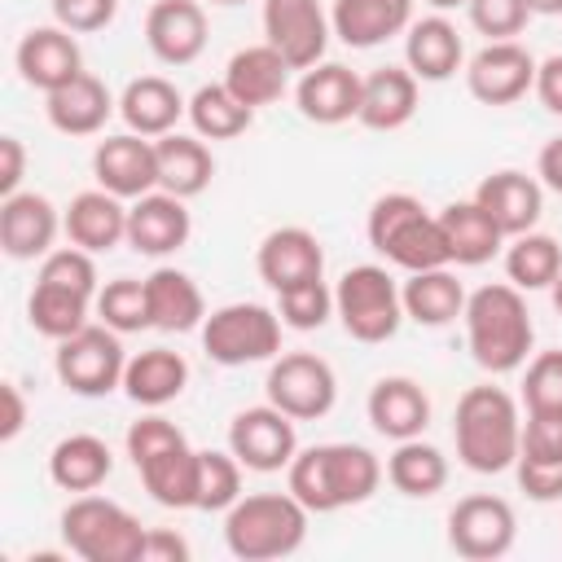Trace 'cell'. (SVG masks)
I'll return each instance as SVG.
<instances>
[{"label":"cell","mask_w":562,"mask_h":562,"mask_svg":"<svg viewBox=\"0 0 562 562\" xmlns=\"http://www.w3.org/2000/svg\"><path fill=\"white\" fill-rule=\"evenodd\" d=\"M386 479V465L364 443H312L299 448L285 465V487L312 509L334 514L347 505H364Z\"/></svg>","instance_id":"6da1fadb"},{"label":"cell","mask_w":562,"mask_h":562,"mask_svg":"<svg viewBox=\"0 0 562 562\" xmlns=\"http://www.w3.org/2000/svg\"><path fill=\"white\" fill-rule=\"evenodd\" d=\"M465 347L474 356L479 369L487 373H514L527 364V351L536 342V325L527 312V299L518 285L496 281V285H479L465 299Z\"/></svg>","instance_id":"7a4b0ae2"},{"label":"cell","mask_w":562,"mask_h":562,"mask_svg":"<svg viewBox=\"0 0 562 562\" xmlns=\"http://www.w3.org/2000/svg\"><path fill=\"white\" fill-rule=\"evenodd\" d=\"M452 439H457V457H461L465 470H474V474L514 470L518 443H522L518 400L501 386H470L457 400Z\"/></svg>","instance_id":"3957f363"},{"label":"cell","mask_w":562,"mask_h":562,"mask_svg":"<svg viewBox=\"0 0 562 562\" xmlns=\"http://www.w3.org/2000/svg\"><path fill=\"white\" fill-rule=\"evenodd\" d=\"M127 457L145 483V492L162 509H193L198 505V448H189L184 430L149 408L140 422L127 426Z\"/></svg>","instance_id":"277c9868"},{"label":"cell","mask_w":562,"mask_h":562,"mask_svg":"<svg viewBox=\"0 0 562 562\" xmlns=\"http://www.w3.org/2000/svg\"><path fill=\"white\" fill-rule=\"evenodd\" d=\"M312 509L285 487V492H241V501L224 514V544L241 562H272L290 558L307 540Z\"/></svg>","instance_id":"5b68a950"},{"label":"cell","mask_w":562,"mask_h":562,"mask_svg":"<svg viewBox=\"0 0 562 562\" xmlns=\"http://www.w3.org/2000/svg\"><path fill=\"white\" fill-rule=\"evenodd\" d=\"M364 233H369V246L404 272H426V268L452 263L439 215H430L422 206V198H413V193H382L369 206Z\"/></svg>","instance_id":"8992f818"},{"label":"cell","mask_w":562,"mask_h":562,"mask_svg":"<svg viewBox=\"0 0 562 562\" xmlns=\"http://www.w3.org/2000/svg\"><path fill=\"white\" fill-rule=\"evenodd\" d=\"M145 531L149 527H140L132 509L97 492H83L61 509V540L83 562H140Z\"/></svg>","instance_id":"52a82bcc"},{"label":"cell","mask_w":562,"mask_h":562,"mask_svg":"<svg viewBox=\"0 0 562 562\" xmlns=\"http://www.w3.org/2000/svg\"><path fill=\"white\" fill-rule=\"evenodd\" d=\"M334 316L342 321L347 338L373 347L400 334L404 325V299L395 277L382 263H356L334 285Z\"/></svg>","instance_id":"ba28073f"},{"label":"cell","mask_w":562,"mask_h":562,"mask_svg":"<svg viewBox=\"0 0 562 562\" xmlns=\"http://www.w3.org/2000/svg\"><path fill=\"white\" fill-rule=\"evenodd\" d=\"M281 312L263 307V303H224L215 312H206L202 321V351L224 364V369H241V364H263L281 356Z\"/></svg>","instance_id":"9c48e42d"},{"label":"cell","mask_w":562,"mask_h":562,"mask_svg":"<svg viewBox=\"0 0 562 562\" xmlns=\"http://www.w3.org/2000/svg\"><path fill=\"white\" fill-rule=\"evenodd\" d=\"M53 369H57V382L83 400L110 395L114 386H123V373H127L123 334L110 325H83L79 334L57 342Z\"/></svg>","instance_id":"30bf717a"},{"label":"cell","mask_w":562,"mask_h":562,"mask_svg":"<svg viewBox=\"0 0 562 562\" xmlns=\"http://www.w3.org/2000/svg\"><path fill=\"white\" fill-rule=\"evenodd\" d=\"M514 540H518V518L505 496L474 492L448 509V549L465 562H496L514 549Z\"/></svg>","instance_id":"8fae6325"},{"label":"cell","mask_w":562,"mask_h":562,"mask_svg":"<svg viewBox=\"0 0 562 562\" xmlns=\"http://www.w3.org/2000/svg\"><path fill=\"white\" fill-rule=\"evenodd\" d=\"M268 404H277L281 413H290L294 422H316L338 404V378L329 369V360L312 356V351H285L268 364Z\"/></svg>","instance_id":"7c38bea8"},{"label":"cell","mask_w":562,"mask_h":562,"mask_svg":"<svg viewBox=\"0 0 562 562\" xmlns=\"http://www.w3.org/2000/svg\"><path fill=\"white\" fill-rule=\"evenodd\" d=\"M228 452L255 470V474H277L294 461L299 452V430H294V417L281 413L277 404H255V408H241L233 422H228Z\"/></svg>","instance_id":"4fadbf2b"},{"label":"cell","mask_w":562,"mask_h":562,"mask_svg":"<svg viewBox=\"0 0 562 562\" xmlns=\"http://www.w3.org/2000/svg\"><path fill=\"white\" fill-rule=\"evenodd\" d=\"M334 22L321 0H263V40L290 61V70H312L325 61Z\"/></svg>","instance_id":"5bb4252c"},{"label":"cell","mask_w":562,"mask_h":562,"mask_svg":"<svg viewBox=\"0 0 562 562\" xmlns=\"http://www.w3.org/2000/svg\"><path fill=\"white\" fill-rule=\"evenodd\" d=\"M536 57L518 40H487L465 61V88L483 105H514L536 88Z\"/></svg>","instance_id":"9a60e30c"},{"label":"cell","mask_w":562,"mask_h":562,"mask_svg":"<svg viewBox=\"0 0 562 562\" xmlns=\"http://www.w3.org/2000/svg\"><path fill=\"white\" fill-rule=\"evenodd\" d=\"M92 180L101 189H110L114 198H123V202H136V198L154 193L158 189V149H154V140L136 136V132H119V136L97 140Z\"/></svg>","instance_id":"2e32d148"},{"label":"cell","mask_w":562,"mask_h":562,"mask_svg":"<svg viewBox=\"0 0 562 562\" xmlns=\"http://www.w3.org/2000/svg\"><path fill=\"white\" fill-rule=\"evenodd\" d=\"M255 272L272 294L303 285V281H316V277H325V246L303 224L272 228L255 250Z\"/></svg>","instance_id":"e0dca14e"},{"label":"cell","mask_w":562,"mask_h":562,"mask_svg":"<svg viewBox=\"0 0 562 562\" xmlns=\"http://www.w3.org/2000/svg\"><path fill=\"white\" fill-rule=\"evenodd\" d=\"M61 215L57 206L35 193V189H18L9 198H0V250L13 259V263H26V259H44L61 233Z\"/></svg>","instance_id":"ac0fdd59"},{"label":"cell","mask_w":562,"mask_h":562,"mask_svg":"<svg viewBox=\"0 0 562 562\" xmlns=\"http://www.w3.org/2000/svg\"><path fill=\"white\" fill-rule=\"evenodd\" d=\"M13 66H18L22 83H31V88H40L48 97L61 83H70L75 75H83V53H79L75 31H66V26L53 22V26H31L18 40Z\"/></svg>","instance_id":"d6986e66"},{"label":"cell","mask_w":562,"mask_h":562,"mask_svg":"<svg viewBox=\"0 0 562 562\" xmlns=\"http://www.w3.org/2000/svg\"><path fill=\"white\" fill-rule=\"evenodd\" d=\"M360 88L364 79L342 61H316L294 83V105L316 127H338L360 114Z\"/></svg>","instance_id":"ffe728a7"},{"label":"cell","mask_w":562,"mask_h":562,"mask_svg":"<svg viewBox=\"0 0 562 562\" xmlns=\"http://www.w3.org/2000/svg\"><path fill=\"white\" fill-rule=\"evenodd\" d=\"M145 44L162 66H193L206 48L202 0H154L145 13Z\"/></svg>","instance_id":"44dd1931"},{"label":"cell","mask_w":562,"mask_h":562,"mask_svg":"<svg viewBox=\"0 0 562 562\" xmlns=\"http://www.w3.org/2000/svg\"><path fill=\"white\" fill-rule=\"evenodd\" d=\"M189 233H193V215H189L184 198H176L167 189H154L127 206V246L136 255H149V259L176 255L189 241Z\"/></svg>","instance_id":"7402d4cb"},{"label":"cell","mask_w":562,"mask_h":562,"mask_svg":"<svg viewBox=\"0 0 562 562\" xmlns=\"http://www.w3.org/2000/svg\"><path fill=\"white\" fill-rule=\"evenodd\" d=\"M474 202L501 224L505 237H518V233H531L540 224V211H544V184L527 171H492L479 180L474 189Z\"/></svg>","instance_id":"603a6c76"},{"label":"cell","mask_w":562,"mask_h":562,"mask_svg":"<svg viewBox=\"0 0 562 562\" xmlns=\"http://www.w3.org/2000/svg\"><path fill=\"white\" fill-rule=\"evenodd\" d=\"M364 413H369V422L382 439H391V443L417 439L430 426V395L422 391V382H413L404 373H386V378L373 382V391L364 400Z\"/></svg>","instance_id":"cb8c5ba5"},{"label":"cell","mask_w":562,"mask_h":562,"mask_svg":"<svg viewBox=\"0 0 562 562\" xmlns=\"http://www.w3.org/2000/svg\"><path fill=\"white\" fill-rule=\"evenodd\" d=\"M404 66H408L422 83H443V79H452V75L465 66L461 31H457L443 13L413 18L408 31H404Z\"/></svg>","instance_id":"d4e9b609"},{"label":"cell","mask_w":562,"mask_h":562,"mask_svg":"<svg viewBox=\"0 0 562 562\" xmlns=\"http://www.w3.org/2000/svg\"><path fill=\"white\" fill-rule=\"evenodd\" d=\"M61 224H66L70 246H83L88 255H105L119 241H127V206H123V198H114L101 184L75 193Z\"/></svg>","instance_id":"484cf974"},{"label":"cell","mask_w":562,"mask_h":562,"mask_svg":"<svg viewBox=\"0 0 562 562\" xmlns=\"http://www.w3.org/2000/svg\"><path fill=\"white\" fill-rule=\"evenodd\" d=\"M417 75L408 66H382L373 75H364L360 88V114L356 123L369 132H400L413 123L417 114Z\"/></svg>","instance_id":"4316f807"},{"label":"cell","mask_w":562,"mask_h":562,"mask_svg":"<svg viewBox=\"0 0 562 562\" xmlns=\"http://www.w3.org/2000/svg\"><path fill=\"white\" fill-rule=\"evenodd\" d=\"M184 114H189V101H184L180 88H176L171 79H162V75H140V79H132V83L123 88V97H119V119L127 123V132L149 136V140L176 132V123H180Z\"/></svg>","instance_id":"83f0119b"},{"label":"cell","mask_w":562,"mask_h":562,"mask_svg":"<svg viewBox=\"0 0 562 562\" xmlns=\"http://www.w3.org/2000/svg\"><path fill=\"white\" fill-rule=\"evenodd\" d=\"M329 22L347 48H378L391 35L408 31L413 0H334Z\"/></svg>","instance_id":"f1b7e54d"},{"label":"cell","mask_w":562,"mask_h":562,"mask_svg":"<svg viewBox=\"0 0 562 562\" xmlns=\"http://www.w3.org/2000/svg\"><path fill=\"white\" fill-rule=\"evenodd\" d=\"M224 83H228V92L237 101H246L250 110H259V105H272V101L285 97V88H290V61L268 40L263 44H246V48H237L228 57Z\"/></svg>","instance_id":"f546056e"},{"label":"cell","mask_w":562,"mask_h":562,"mask_svg":"<svg viewBox=\"0 0 562 562\" xmlns=\"http://www.w3.org/2000/svg\"><path fill=\"white\" fill-rule=\"evenodd\" d=\"M119 110V101L110 97V88L97 79V75H75L70 83H61L57 92H48V123L61 132V136H97L110 114Z\"/></svg>","instance_id":"4dcf8cb0"},{"label":"cell","mask_w":562,"mask_h":562,"mask_svg":"<svg viewBox=\"0 0 562 562\" xmlns=\"http://www.w3.org/2000/svg\"><path fill=\"white\" fill-rule=\"evenodd\" d=\"M145 290H149V321L154 329L162 334H189V329H202L206 321V299L198 290V281L180 268H154L145 277Z\"/></svg>","instance_id":"1f68e13d"},{"label":"cell","mask_w":562,"mask_h":562,"mask_svg":"<svg viewBox=\"0 0 562 562\" xmlns=\"http://www.w3.org/2000/svg\"><path fill=\"white\" fill-rule=\"evenodd\" d=\"M110 470H114L110 443L101 435H88V430L57 439L53 452H48V479H53V487L75 492V496L97 492L110 479Z\"/></svg>","instance_id":"d6a6232c"},{"label":"cell","mask_w":562,"mask_h":562,"mask_svg":"<svg viewBox=\"0 0 562 562\" xmlns=\"http://www.w3.org/2000/svg\"><path fill=\"white\" fill-rule=\"evenodd\" d=\"M439 224H443L448 255H452L457 268H479V263H487L492 255H501V246H505L501 224H496L474 198L448 202V206L439 211Z\"/></svg>","instance_id":"836d02e7"},{"label":"cell","mask_w":562,"mask_h":562,"mask_svg":"<svg viewBox=\"0 0 562 562\" xmlns=\"http://www.w3.org/2000/svg\"><path fill=\"white\" fill-rule=\"evenodd\" d=\"M189 386V360L171 347H149L127 356V373H123V391L132 404L140 408H162L171 400H180V391Z\"/></svg>","instance_id":"e575fe53"},{"label":"cell","mask_w":562,"mask_h":562,"mask_svg":"<svg viewBox=\"0 0 562 562\" xmlns=\"http://www.w3.org/2000/svg\"><path fill=\"white\" fill-rule=\"evenodd\" d=\"M154 149H158V189H167V193H176L184 202L206 193V184L215 176V158H211V149H206V140L198 132L193 136L167 132V136L154 140Z\"/></svg>","instance_id":"d590c367"},{"label":"cell","mask_w":562,"mask_h":562,"mask_svg":"<svg viewBox=\"0 0 562 562\" xmlns=\"http://www.w3.org/2000/svg\"><path fill=\"white\" fill-rule=\"evenodd\" d=\"M404 299V316L426 325V329H443L465 312V285L443 268H426V272H408V281L400 285Z\"/></svg>","instance_id":"8d00e7d4"},{"label":"cell","mask_w":562,"mask_h":562,"mask_svg":"<svg viewBox=\"0 0 562 562\" xmlns=\"http://www.w3.org/2000/svg\"><path fill=\"white\" fill-rule=\"evenodd\" d=\"M386 483L400 496L426 501V496L443 492V483H448V457L435 443H426L422 435L417 439H400L395 452L386 457Z\"/></svg>","instance_id":"74e56055"},{"label":"cell","mask_w":562,"mask_h":562,"mask_svg":"<svg viewBox=\"0 0 562 562\" xmlns=\"http://www.w3.org/2000/svg\"><path fill=\"white\" fill-rule=\"evenodd\" d=\"M97 307V299L79 294V290H61V285H48V281H35L31 299H26V321L35 334L61 342L70 334H79L88 325V312Z\"/></svg>","instance_id":"f35d334b"},{"label":"cell","mask_w":562,"mask_h":562,"mask_svg":"<svg viewBox=\"0 0 562 562\" xmlns=\"http://www.w3.org/2000/svg\"><path fill=\"white\" fill-rule=\"evenodd\" d=\"M189 123L202 140H233L255 123V110L228 92V83H202L189 97Z\"/></svg>","instance_id":"ab89813d"},{"label":"cell","mask_w":562,"mask_h":562,"mask_svg":"<svg viewBox=\"0 0 562 562\" xmlns=\"http://www.w3.org/2000/svg\"><path fill=\"white\" fill-rule=\"evenodd\" d=\"M562 272V246L549 237V233H518L509 237V250H505V277L509 285H518L522 294L527 290H549L553 277Z\"/></svg>","instance_id":"60d3db41"},{"label":"cell","mask_w":562,"mask_h":562,"mask_svg":"<svg viewBox=\"0 0 562 562\" xmlns=\"http://www.w3.org/2000/svg\"><path fill=\"white\" fill-rule=\"evenodd\" d=\"M241 461L233 452L220 448H202L198 452V505L202 514H228L241 501Z\"/></svg>","instance_id":"b9f144b4"},{"label":"cell","mask_w":562,"mask_h":562,"mask_svg":"<svg viewBox=\"0 0 562 562\" xmlns=\"http://www.w3.org/2000/svg\"><path fill=\"white\" fill-rule=\"evenodd\" d=\"M97 316H101V325H110V329H119V334L154 329L145 281H136V277H114V281H105V285L97 290Z\"/></svg>","instance_id":"7bdbcfd3"},{"label":"cell","mask_w":562,"mask_h":562,"mask_svg":"<svg viewBox=\"0 0 562 562\" xmlns=\"http://www.w3.org/2000/svg\"><path fill=\"white\" fill-rule=\"evenodd\" d=\"M277 312L290 329L307 334V329H321L329 316H334V290L325 285V277L316 281H303V285H290L277 294Z\"/></svg>","instance_id":"ee69618b"},{"label":"cell","mask_w":562,"mask_h":562,"mask_svg":"<svg viewBox=\"0 0 562 562\" xmlns=\"http://www.w3.org/2000/svg\"><path fill=\"white\" fill-rule=\"evenodd\" d=\"M35 281H48V285H61V290H79L88 299H97V263L83 246H57L40 259V277Z\"/></svg>","instance_id":"f6af8a7d"},{"label":"cell","mask_w":562,"mask_h":562,"mask_svg":"<svg viewBox=\"0 0 562 562\" xmlns=\"http://www.w3.org/2000/svg\"><path fill=\"white\" fill-rule=\"evenodd\" d=\"M522 404L527 413H562V351H540L527 360Z\"/></svg>","instance_id":"bcb514c9"},{"label":"cell","mask_w":562,"mask_h":562,"mask_svg":"<svg viewBox=\"0 0 562 562\" xmlns=\"http://www.w3.org/2000/svg\"><path fill=\"white\" fill-rule=\"evenodd\" d=\"M465 13H470V26L487 40H514L536 18L527 0H465Z\"/></svg>","instance_id":"7dc6e473"},{"label":"cell","mask_w":562,"mask_h":562,"mask_svg":"<svg viewBox=\"0 0 562 562\" xmlns=\"http://www.w3.org/2000/svg\"><path fill=\"white\" fill-rule=\"evenodd\" d=\"M48 4H53V22L75 35L105 31L119 18V0H48Z\"/></svg>","instance_id":"c3c4849f"},{"label":"cell","mask_w":562,"mask_h":562,"mask_svg":"<svg viewBox=\"0 0 562 562\" xmlns=\"http://www.w3.org/2000/svg\"><path fill=\"white\" fill-rule=\"evenodd\" d=\"M518 457L562 461V413H527V422H522V443H518Z\"/></svg>","instance_id":"681fc988"},{"label":"cell","mask_w":562,"mask_h":562,"mask_svg":"<svg viewBox=\"0 0 562 562\" xmlns=\"http://www.w3.org/2000/svg\"><path fill=\"white\" fill-rule=\"evenodd\" d=\"M514 474H518V487H522L531 501H540V505L562 501V461L518 457V461H514Z\"/></svg>","instance_id":"f907efd6"},{"label":"cell","mask_w":562,"mask_h":562,"mask_svg":"<svg viewBox=\"0 0 562 562\" xmlns=\"http://www.w3.org/2000/svg\"><path fill=\"white\" fill-rule=\"evenodd\" d=\"M140 562H189V540L167 531V527H149L145 531V549Z\"/></svg>","instance_id":"816d5d0a"},{"label":"cell","mask_w":562,"mask_h":562,"mask_svg":"<svg viewBox=\"0 0 562 562\" xmlns=\"http://www.w3.org/2000/svg\"><path fill=\"white\" fill-rule=\"evenodd\" d=\"M26 176V145L18 136H0V198L18 193Z\"/></svg>","instance_id":"f5cc1de1"},{"label":"cell","mask_w":562,"mask_h":562,"mask_svg":"<svg viewBox=\"0 0 562 562\" xmlns=\"http://www.w3.org/2000/svg\"><path fill=\"white\" fill-rule=\"evenodd\" d=\"M531 92L540 97V105H544L549 114L562 119V53H553V57H544V61L536 66V88H531Z\"/></svg>","instance_id":"db71d44e"},{"label":"cell","mask_w":562,"mask_h":562,"mask_svg":"<svg viewBox=\"0 0 562 562\" xmlns=\"http://www.w3.org/2000/svg\"><path fill=\"white\" fill-rule=\"evenodd\" d=\"M0 400H4V422H0V439H4V443H13V439L22 435V426H26V400H22L18 382H4V386H0Z\"/></svg>","instance_id":"11a10c76"},{"label":"cell","mask_w":562,"mask_h":562,"mask_svg":"<svg viewBox=\"0 0 562 562\" xmlns=\"http://www.w3.org/2000/svg\"><path fill=\"white\" fill-rule=\"evenodd\" d=\"M536 176H540L544 189L562 193V136H553V140L540 149V158H536Z\"/></svg>","instance_id":"9f6ffc18"},{"label":"cell","mask_w":562,"mask_h":562,"mask_svg":"<svg viewBox=\"0 0 562 562\" xmlns=\"http://www.w3.org/2000/svg\"><path fill=\"white\" fill-rule=\"evenodd\" d=\"M527 4H531V13H540V18L562 13V0H527Z\"/></svg>","instance_id":"6f0895ef"},{"label":"cell","mask_w":562,"mask_h":562,"mask_svg":"<svg viewBox=\"0 0 562 562\" xmlns=\"http://www.w3.org/2000/svg\"><path fill=\"white\" fill-rule=\"evenodd\" d=\"M549 299H553V307H558V316H562V272L553 277V285H549Z\"/></svg>","instance_id":"680465c9"},{"label":"cell","mask_w":562,"mask_h":562,"mask_svg":"<svg viewBox=\"0 0 562 562\" xmlns=\"http://www.w3.org/2000/svg\"><path fill=\"white\" fill-rule=\"evenodd\" d=\"M435 13H448V9H465V0H426Z\"/></svg>","instance_id":"91938a15"},{"label":"cell","mask_w":562,"mask_h":562,"mask_svg":"<svg viewBox=\"0 0 562 562\" xmlns=\"http://www.w3.org/2000/svg\"><path fill=\"white\" fill-rule=\"evenodd\" d=\"M211 4H246V0H211Z\"/></svg>","instance_id":"94428289"}]
</instances>
